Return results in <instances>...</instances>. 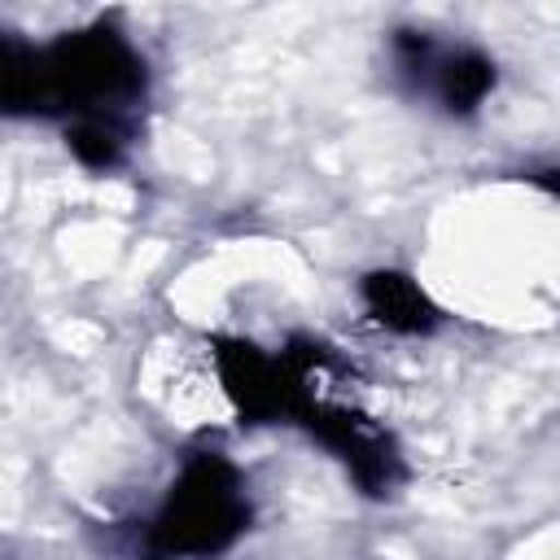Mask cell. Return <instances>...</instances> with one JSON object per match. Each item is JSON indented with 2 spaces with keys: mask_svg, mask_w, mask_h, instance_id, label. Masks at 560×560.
<instances>
[{
  "mask_svg": "<svg viewBox=\"0 0 560 560\" xmlns=\"http://www.w3.org/2000/svg\"><path fill=\"white\" fill-rule=\"evenodd\" d=\"M144 96V61L114 22L66 31L44 48L0 39V101L9 114H61L83 166H114L127 144V109Z\"/></svg>",
  "mask_w": 560,
  "mask_h": 560,
  "instance_id": "1",
  "label": "cell"
},
{
  "mask_svg": "<svg viewBox=\"0 0 560 560\" xmlns=\"http://www.w3.org/2000/svg\"><path fill=\"white\" fill-rule=\"evenodd\" d=\"M245 525H249V503L236 468L219 451H197L184 464V472L171 481L149 525V547L162 560L219 556L241 538Z\"/></svg>",
  "mask_w": 560,
  "mask_h": 560,
  "instance_id": "2",
  "label": "cell"
},
{
  "mask_svg": "<svg viewBox=\"0 0 560 560\" xmlns=\"http://www.w3.org/2000/svg\"><path fill=\"white\" fill-rule=\"evenodd\" d=\"M214 363H219V381H223L232 407L241 411V420L262 424V420L289 416V398H293V385H298L293 354L267 359L249 341L214 337Z\"/></svg>",
  "mask_w": 560,
  "mask_h": 560,
  "instance_id": "3",
  "label": "cell"
},
{
  "mask_svg": "<svg viewBox=\"0 0 560 560\" xmlns=\"http://www.w3.org/2000/svg\"><path fill=\"white\" fill-rule=\"evenodd\" d=\"M363 306L376 324H385L394 332H429L438 324V306L402 271H372L363 280Z\"/></svg>",
  "mask_w": 560,
  "mask_h": 560,
  "instance_id": "4",
  "label": "cell"
},
{
  "mask_svg": "<svg viewBox=\"0 0 560 560\" xmlns=\"http://www.w3.org/2000/svg\"><path fill=\"white\" fill-rule=\"evenodd\" d=\"M490 88H494V66L477 48H459V52L442 57V66H438V96H442V105L451 114L477 109Z\"/></svg>",
  "mask_w": 560,
  "mask_h": 560,
  "instance_id": "5",
  "label": "cell"
}]
</instances>
